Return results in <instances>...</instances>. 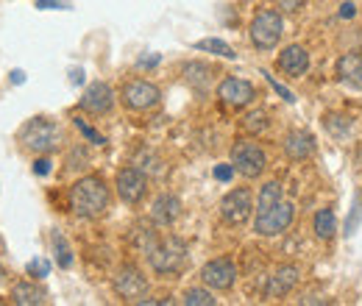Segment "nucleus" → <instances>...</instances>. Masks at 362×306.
Returning <instances> with one entry per match:
<instances>
[{
	"label": "nucleus",
	"instance_id": "aec40b11",
	"mask_svg": "<svg viewBox=\"0 0 362 306\" xmlns=\"http://www.w3.org/2000/svg\"><path fill=\"white\" fill-rule=\"evenodd\" d=\"M337 231V218L332 209H320L315 215V237L317 240H332Z\"/></svg>",
	"mask_w": 362,
	"mask_h": 306
},
{
	"label": "nucleus",
	"instance_id": "1a4fd4ad",
	"mask_svg": "<svg viewBox=\"0 0 362 306\" xmlns=\"http://www.w3.org/2000/svg\"><path fill=\"white\" fill-rule=\"evenodd\" d=\"M115 290H117V295L123 301H139L145 295V290H148V281H145V276L136 270L134 264H126L115 276Z\"/></svg>",
	"mask_w": 362,
	"mask_h": 306
},
{
	"label": "nucleus",
	"instance_id": "6ab92c4d",
	"mask_svg": "<svg viewBox=\"0 0 362 306\" xmlns=\"http://www.w3.org/2000/svg\"><path fill=\"white\" fill-rule=\"evenodd\" d=\"M45 290L42 287H37V284H31V281H20V284H14L11 287V301L20 306H40L45 304Z\"/></svg>",
	"mask_w": 362,
	"mask_h": 306
},
{
	"label": "nucleus",
	"instance_id": "ea45409f",
	"mask_svg": "<svg viewBox=\"0 0 362 306\" xmlns=\"http://www.w3.org/2000/svg\"><path fill=\"white\" fill-rule=\"evenodd\" d=\"M0 276H3V270H0Z\"/></svg>",
	"mask_w": 362,
	"mask_h": 306
},
{
	"label": "nucleus",
	"instance_id": "bb28decb",
	"mask_svg": "<svg viewBox=\"0 0 362 306\" xmlns=\"http://www.w3.org/2000/svg\"><path fill=\"white\" fill-rule=\"evenodd\" d=\"M245 129H248V131H262V129H268L265 112H251V114L245 117Z\"/></svg>",
	"mask_w": 362,
	"mask_h": 306
},
{
	"label": "nucleus",
	"instance_id": "6e6552de",
	"mask_svg": "<svg viewBox=\"0 0 362 306\" xmlns=\"http://www.w3.org/2000/svg\"><path fill=\"white\" fill-rule=\"evenodd\" d=\"M159 98H162L159 87H153L151 81H142V78L129 81V84L123 87V103H126L129 109H134V112L153 109V106L159 103Z\"/></svg>",
	"mask_w": 362,
	"mask_h": 306
},
{
	"label": "nucleus",
	"instance_id": "e433bc0d",
	"mask_svg": "<svg viewBox=\"0 0 362 306\" xmlns=\"http://www.w3.org/2000/svg\"><path fill=\"white\" fill-rule=\"evenodd\" d=\"M159 64V56H148V59H139V67H156Z\"/></svg>",
	"mask_w": 362,
	"mask_h": 306
},
{
	"label": "nucleus",
	"instance_id": "2eb2a0df",
	"mask_svg": "<svg viewBox=\"0 0 362 306\" xmlns=\"http://www.w3.org/2000/svg\"><path fill=\"white\" fill-rule=\"evenodd\" d=\"M298 278H301V270L296 264L279 267L271 276V281H268V298H284V295H290L293 287L298 284Z\"/></svg>",
	"mask_w": 362,
	"mask_h": 306
},
{
	"label": "nucleus",
	"instance_id": "f03ea898",
	"mask_svg": "<svg viewBox=\"0 0 362 306\" xmlns=\"http://www.w3.org/2000/svg\"><path fill=\"white\" fill-rule=\"evenodd\" d=\"M281 34H284V20L273 8L259 11L254 17V23H251V42L259 50H273L279 45V40H281Z\"/></svg>",
	"mask_w": 362,
	"mask_h": 306
},
{
	"label": "nucleus",
	"instance_id": "72a5a7b5",
	"mask_svg": "<svg viewBox=\"0 0 362 306\" xmlns=\"http://www.w3.org/2000/svg\"><path fill=\"white\" fill-rule=\"evenodd\" d=\"M354 14H357V8H354V3H343V6H340V17H343V20H351Z\"/></svg>",
	"mask_w": 362,
	"mask_h": 306
},
{
	"label": "nucleus",
	"instance_id": "9b49d317",
	"mask_svg": "<svg viewBox=\"0 0 362 306\" xmlns=\"http://www.w3.org/2000/svg\"><path fill=\"white\" fill-rule=\"evenodd\" d=\"M115 106V92L109 84L103 81H95L87 87V92L81 95V109L90 112V114H109Z\"/></svg>",
	"mask_w": 362,
	"mask_h": 306
},
{
	"label": "nucleus",
	"instance_id": "5701e85b",
	"mask_svg": "<svg viewBox=\"0 0 362 306\" xmlns=\"http://www.w3.org/2000/svg\"><path fill=\"white\" fill-rule=\"evenodd\" d=\"M323 126L329 129V134L334 139H346L351 131V117H343V114H326L323 117Z\"/></svg>",
	"mask_w": 362,
	"mask_h": 306
},
{
	"label": "nucleus",
	"instance_id": "f257e3e1",
	"mask_svg": "<svg viewBox=\"0 0 362 306\" xmlns=\"http://www.w3.org/2000/svg\"><path fill=\"white\" fill-rule=\"evenodd\" d=\"M70 206L78 218H100L109 206V189H106L103 178L87 175V178L76 181L73 189H70Z\"/></svg>",
	"mask_w": 362,
	"mask_h": 306
},
{
	"label": "nucleus",
	"instance_id": "423d86ee",
	"mask_svg": "<svg viewBox=\"0 0 362 306\" xmlns=\"http://www.w3.org/2000/svg\"><path fill=\"white\" fill-rule=\"evenodd\" d=\"M296 218V209L290 201H279L273 209H268L265 215H257V223H254V231L262 234V237H276L281 231L290 228V223Z\"/></svg>",
	"mask_w": 362,
	"mask_h": 306
},
{
	"label": "nucleus",
	"instance_id": "4468645a",
	"mask_svg": "<svg viewBox=\"0 0 362 306\" xmlns=\"http://www.w3.org/2000/svg\"><path fill=\"white\" fill-rule=\"evenodd\" d=\"M279 70L287 73L290 78H301V76L310 70V53H307L301 45L284 47L281 56H279Z\"/></svg>",
	"mask_w": 362,
	"mask_h": 306
},
{
	"label": "nucleus",
	"instance_id": "c85d7f7f",
	"mask_svg": "<svg viewBox=\"0 0 362 306\" xmlns=\"http://www.w3.org/2000/svg\"><path fill=\"white\" fill-rule=\"evenodd\" d=\"M28 273L37 276V278H45L47 273H50V262H45V259H34V262L28 264Z\"/></svg>",
	"mask_w": 362,
	"mask_h": 306
},
{
	"label": "nucleus",
	"instance_id": "4be33fe9",
	"mask_svg": "<svg viewBox=\"0 0 362 306\" xmlns=\"http://www.w3.org/2000/svg\"><path fill=\"white\" fill-rule=\"evenodd\" d=\"M184 76H187V81H189L192 87L204 89L206 84H209V78H212V70H209L206 64L192 61V64H187V67H184Z\"/></svg>",
	"mask_w": 362,
	"mask_h": 306
},
{
	"label": "nucleus",
	"instance_id": "9d476101",
	"mask_svg": "<svg viewBox=\"0 0 362 306\" xmlns=\"http://www.w3.org/2000/svg\"><path fill=\"white\" fill-rule=\"evenodd\" d=\"M201 278L212 290H231L234 281H237V267H234L231 259H212V262L204 264Z\"/></svg>",
	"mask_w": 362,
	"mask_h": 306
},
{
	"label": "nucleus",
	"instance_id": "2f4dec72",
	"mask_svg": "<svg viewBox=\"0 0 362 306\" xmlns=\"http://www.w3.org/2000/svg\"><path fill=\"white\" fill-rule=\"evenodd\" d=\"M234 173H237L234 165H218V167H215V178H218V181H231Z\"/></svg>",
	"mask_w": 362,
	"mask_h": 306
},
{
	"label": "nucleus",
	"instance_id": "b1692460",
	"mask_svg": "<svg viewBox=\"0 0 362 306\" xmlns=\"http://www.w3.org/2000/svg\"><path fill=\"white\" fill-rule=\"evenodd\" d=\"M198 50H209V53H215V56H223V59H234L237 53H234V47L226 45L223 40H201V42H195Z\"/></svg>",
	"mask_w": 362,
	"mask_h": 306
},
{
	"label": "nucleus",
	"instance_id": "412c9836",
	"mask_svg": "<svg viewBox=\"0 0 362 306\" xmlns=\"http://www.w3.org/2000/svg\"><path fill=\"white\" fill-rule=\"evenodd\" d=\"M279 201H281V187H279V181H268V184L262 187V192H259V206H257V215H265V212H268V209H273Z\"/></svg>",
	"mask_w": 362,
	"mask_h": 306
},
{
	"label": "nucleus",
	"instance_id": "ddd939ff",
	"mask_svg": "<svg viewBox=\"0 0 362 306\" xmlns=\"http://www.w3.org/2000/svg\"><path fill=\"white\" fill-rule=\"evenodd\" d=\"M218 98L226 106H231V109H243V106H248L257 98V92H254V87L248 81H243V78H226L218 87Z\"/></svg>",
	"mask_w": 362,
	"mask_h": 306
},
{
	"label": "nucleus",
	"instance_id": "7c9ffc66",
	"mask_svg": "<svg viewBox=\"0 0 362 306\" xmlns=\"http://www.w3.org/2000/svg\"><path fill=\"white\" fill-rule=\"evenodd\" d=\"M262 76H265V78H268V81H271V84H273V89H276V92H279V95H281V98H284V100H287V103H293V100H296V98H293V92H290V89H284V87H281V84H279V81H276V78H273V76H268V73H262Z\"/></svg>",
	"mask_w": 362,
	"mask_h": 306
},
{
	"label": "nucleus",
	"instance_id": "f8f14e48",
	"mask_svg": "<svg viewBox=\"0 0 362 306\" xmlns=\"http://www.w3.org/2000/svg\"><path fill=\"white\" fill-rule=\"evenodd\" d=\"M145 189H148V181L136 167H126L117 173V195L126 204H139L145 198Z\"/></svg>",
	"mask_w": 362,
	"mask_h": 306
},
{
	"label": "nucleus",
	"instance_id": "a878e982",
	"mask_svg": "<svg viewBox=\"0 0 362 306\" xmlns=\"http://www.w3.org/2000/svg\"><path fill=\"white\" fill-rule=\"evenodd\" d=\"M184 304L187 306H212L215 304V298H212V293L209 290H187L184 293Z\"/></svg>",
	"mask_w": 362,
	"mask_h": 306
},
{
	"label": "nucleus",
	"instance_id": "c756f323",
	"mask_svg": "<svg viewBox=\"0 0 362 306\" xmlns=\"http://www.w3.org/2000/svg\"><path fill=\"white\" fill-rule=\"evenodd\" d=\"M76 126L81 129V134H84V136H87L90 142H95V145H103V136H100V134L95 131V129H90V126H87L84 120H76Z\"/></svg>",
	"mask_w": 362,
	"mask_h": 306
},
{
	"label": "nucleus",
	"instance_id": "58836bf2",
	"mask_svg": "<svg viewBox=\"0 0 362 306\" xmlns=\"http://www.w3.org/2000/svg\"><path fill=\"white\" fill-rule=\"evenodd\" d=\"M11 81H14V84H23V81H25V73H23V70H14V73H11Z\"/></svg>",
	"mask_w": 362,
	"mask_h": 306
},
{
	"label": "nucleus",
	"instance_id": "4c0bfd02",
	"mask_svg": "<svg viewBox=\"0 0 362 306\" xmlns=\"http://www.w3.org/2000/svg\"><path fill=\"white\" fill-rule=\"evenodd\" d=\"M70 81H73V84H81V81H84V70H73V73H70Z\"/></svg>",
	"mask_w": 362,
	"mask_h": 306
},
{
	"label": "nucleus",
	"instance_id": "f3484780",
	"mask_svg": "<svg viewBox=\"0 0 362 306\" xmlns=\"http://www.w3.org/2000/svg\"><path fill=\"white\" fill-rule=\"evenodd\" d=\"M284 153L293 159V162H304L315 153V139L310 131H293L287 134L284 139Z\"/></svg>",
	"mask_w": 362,
	"mask_h": 306
},
{
	"label": "nucleus",
	"instance_id": "393cba45",
	"mask_svg": "<svg viewBox=\"0 0 362 306\" xmlns=\"http://www.w3.org/2000/svg\"><path fill=\"white\" fill-rule=\"evenodd\" d=\"M53 251H56V262H59V267H70V264H73L70 245H67V240H64L59 231L53 234Z\"/></svg>",
	"mask_w": 362,
	"mask_h": 306
},
{
	"label": "nucleus",
	"instance_id": "0eeeda50",
	"mask_svg": "<svg viewBox=\"0 0 362 306\" xmlns=\"http://www.w3.org/2000/svg\"><path fill=\"white\" fill-rule=\"evenodd\" d=\"M251 212H254V198H251V189H245V187L231 189L221 201V218L226 220L228 225H243L251 218Z\"/></svg>",
	"mask_w": 362,
	"mask_h": 306
},
{
	"label": "nucleus",
	"instance_id": "a211bd4d",
	"mask_svg": "<svg viewBox=\"0 0 362 306\" xmlns=\"http://www.w3.org/2000/svg\"><path fill=\"white\" fill-rule=\"evenodd\" d=\"M181 215V201L176 195H159L153 201V209H151V218L156 225H173Z\"/></svg>",
	"mask_w": 362,
	"mask_h": 306
},
{
	"label": "nucleus",
	"instance_id": "cd10ccee",
	"mask_svg": "<svg viewBox=\"0 0 362 306\" xmlns=\"http://www.w3.org/2000/svg\"><path fill=\"white\" fill-rule=\"evenodd\" d=\"M360 220H362V204H360V201H354V209H351V218L346 220V237H351V234H357V228H360Z\"/></svg>",
	"mask_w": 362,
	"mask_h": 306
},
{
	"label": "nucleus",
	"instance_id": "c9c22d12",
	"mask_svg": "<svg viewBox=\"0 0 362 306\" xmlns=\"http://www.w3.org/2000/svg\"><path fill=\"white\" fill-rule=\"evenodd\" d=\"M279 3H281V8H287V11H296L304 0H279Z\"/></svg>",
	"mask_w": 362,
	"mask_h": 306
},
{
	"label": "nucleus",
	"instance_id": "7ed1b4c3",
	"mask_svg": "<svg viewBox=\"0 0 362 306\" xmlns=\"http://www.w3.org/2000/svg\"><path fill=\"white\" fill-rule=\"evenodd\" d=\"M151 267L156 273H179L184 262H187V245L181 242L179 237H168V240H159L156 248L148 254Z\"/></svg>",
	"mask_w": 362,
	"mask_h": 306
},
{
	"label": "nucleus",
	"instance_id": "39448f33",
	"mask_svg": "<svg viewBox=\"0 0 362 306\" xmlns=\"http://www.w3.org/2000/svg\"><path fill=\"white\" fill-rule=\"evenodd\" d=\"M59 126L56 123H50L45 117H37V120H31L23 134H20V139H23V145L28 148V151H34V153H47V151H53L56 145H59Z\"/></svg>",
	"mask_w": 362,
	"mask_h": 306
},
{
	"label": "nucleus",
	"instance_id": "473e14b6",
	"mask_svg": "<svg viewBox=\"0 0 362 306\" xmlns=\"http://www.w3.org/2000/svg\"><path fill=\"white\" fill-rule=\"evenodd\" d=\"M34 173L47 175L50 173V162H47V159H37V162H34Z\"/></svg>",
	"mask_w": 362,
	"mask_h": 306
},
{
	"label": "nucleus",
	"instance_id": "20e7f679",
	"mask_svg": "<svg viewBox=\"0 0 362 306\" xmlns=\"http://www.w3.org/2000/svg\"><path fill=\"white\" fill-rule=\"evenodd\" d=\"M231 165L234 170L245 178H257L268 167V156L257 142H237L231 148Z\"/></svg>",
	"mask_w": 362,
	"mask_h": 306
},
{
	"label": "nucleus",
	"instance_id": "f704fd0d",
	"mask_svg": "<svg viewBox=\"0 0 362 306\" xmlns=\"http://www.w3.org/2000/svg\"><path fill=\"white\" fill-rule=\"evenodd\" d=\"M37 8H64V3H59V0H40Z\"/></svg>",
	"mask_w": 362,
	"mask_h": 306
},
{
	"label": "nucleus",
	"instance_id": "dca6fc26",
	"mask_svg": "<svg viewBox=\"0 0 362 306\" xmlns=\"http://www.w3.org/2000/svg\"><path fill=\"white\" fill-rule=\"evenodd\" d=\"M337 78L349 89H362V56L360 53H346L337 61Z\"/></svg>",
	"mask_w": 362,
	"mask_h": 306
}]
</instances>
